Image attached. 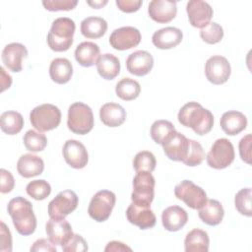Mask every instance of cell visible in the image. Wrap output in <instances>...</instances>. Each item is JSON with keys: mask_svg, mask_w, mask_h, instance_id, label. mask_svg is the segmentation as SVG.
<instances>
[{"mask_svg": "<svg viewBox=\"0 0 252 252\" xmlns=\"http://www.w3.org/2000/svg\"><path fill=\"white\" fill-rule=\"evenodd\" d=\"M177 118L181 125L192 128L200 136L208 134L214 126L213 113L196 101L184 104L180 108Z\"/></svg>", "mask_w": 252, "mask_h": 252, "instance_id": "1", "label": "cell"}, {"mask_svg": "<svg viewBox=\"0 0 252 252\" xmlns=\"http://www.w3.org/2000/svg\"><path fill=\"white\" fill-rule=\"evenodd\" d=\"M17 231L24 236L31 235L36 228V218L32 210V204L24 197H16L10 200L7 207Z\"/></svg>", "mask_w": 252, "mask_h": 252, "instance_id": "2", "label": "cell"}, {"mask_svg": "<svg viewBox=\"0 0 252 252\" xmlns=\"http://www.w3.org/2000/svg\"><path fill=\"white\" fill-rule=\"evenodd\" d=\"M75 28V23L70 18L55 19L47 34V44L50 49L56 52L68 50L73 44Z\"/></svg>", "mask_w": 252, "mask_h": 252, "instance_id": "3", "label": "cell"}, {"mask_svg": "<svg viewBox=\"0 0 252 252\" xmlns=\"http://www.w3.org/2000/svg\"><path fill=\"white\" fill-rule=\"evenodd\" d=\"M67 126L69 130L78 135H86L94 127V114L92 108L84 102H74L69 106Z\"/></svg>", "mask_w": 252, "mask_h": 252, "instance_id": "4", "label": "cell"}, {"mask_svg": "<svg viewBox=\"0 0 252 252\" xmlns=\"http://www.w3.org/2000/svg\"><path fill=\"white\" fill-rule=\"evenodd\" d=\"M30 120L32 125L38 132L50 131L60 124L61 111L53 104H40L31 111Z\"/></svg>", "mask_w": 252, "mask_h": 252, "instance_id": "5", "label": "cell"}, {"mask_svg": "<svg viewBox=\"0 0 252 252\" xmlns=\"http://www.w3.org/2000/svg\"><path fill=\"white\" fill-rule=\"evenodd\" d=\"M155 178L151 172L138 171L133 179L131 200L141 207H150L155 196Z\"/></svg>", "mask_w": 252, "mask_h": 252, "instance_id": "6", "label": "cell"}, {"mask_svg": "<svg viewBox=\"0 0 252 252\" xmlns=\"http://www.w3.org/2000/svg\"><path fill=\"white\" fill-rule=\"evenodd\" d=\"M234 148L228 139L220 138L214 142L206 158L208 165L215 169L227 167L234 160Z\"/></svg>", "mask_w": 252, "mask_h": 252, "instance_id": "7", "label": "cell"}, {"mask_svg": "<svg viewBox=\"0 0 252 252\" xmlns=\"http://www.w3.org/2000/svg\"><path fill=\"white\" fill-rule=\"evenodd\" d=\"M115 202L116 197L113 192L109 190H100L93 196L88 208V213L95 221H105L110 217Z\"/></svg>", "mask_w": 252, "mask_h": 252, "instance_id": "8", "label": "cell"}, {"mask_svg": "<svg viewBox=\"0 0 252 252\" xmlns=\"http://www.w3.org/2000/svg\"><path fill=\"white\" fill-rule=\"evenodd\" d=\"M174 195L193 210H199L208 200L205 190L191 180H183L177 184L174 188Z\"/></svg>", "mask_w": 252, "mask_h": 252, "instance_id": "9", "label": "cell"}, {"mask_svg": "<svg viewBox=\"0 0 252 252\" xmlns=\"http://www.w3.org/2000/svg\"><path fill=\"white\" fill-rule=\"evenodd\" d=\"M165 156L174 161L183 162L189 153L191 139L186 138L180 132L174 130L161 144Z\"/></svg>", "mask_w": 252, "mask_h": 252, "instance_id": "10", "label": "cell"}, {"mask_svg": "<svg viewBox=\"0 0 252 252\" xmlns=\"http://www.w3.org/2000/svg\"><path fill=\"white\" fill-rule=\"evenodd\" d=\"M78 202V196L74 191H61L49 202L48 216L52 219H65V217L76 210Z\"/></svg>", "mask_w": 252, "mask_h": 252, "instance_id": "11", "label": "cell"}, {"mask_svg": "<svg viewBox=\"0 0 252 252\" xmlns=\"http://www.w3.org/2000/svg\"><path fill=\"white\" fill-rule=\"evenodd\" d=\"M231 73L228 60L220 55L210 57L205 64V75L209 82L214 85L224 84Z\"/></svg>", "mask_w": 252, "mask_h": 252, "instance_id": "12", "label": "cell"}, {"mask_svg": "<svg viewBox=\"0 0 252 252\" xmlns=\"http://www.w3.org/2000/svg\"><path fill=\"white\" fill-rule=\"evenodd\" d=\"M141 41V32L130 26L114 30L109 36L110 45L116 50H127L136 47Z\"/></svg>", "mask_w": 252, "mask_h": 252, "instance_id": "13", "label": "cell"}, {"mask_svg": "<svg viewBox=\"0 0 252 252\" xmlns=\"http://www.w3.org/2000/svg\"><path fill=\"white\" fill-rule=\"evenodd\" d=\"M62 154L67 164L76 169L84 168L89 160L86 147L77 140H67L63 146Z\"/></svg>", "mask_w": 252, "mask_h": 252, "instance_id": "14", "label": "cell"}, {"mask_svg": "<svg viewBox=\"0 0 252 252\" xmlns=\"http://www.w3.org/2000/svg\"><path fill=\"white\" fill-rule=\"evenodd\" d=\"M186 12L191 26L199 29L207 26L214 14L210 4L202 0L189 1L186 6Z\"/></svg>", "mask_w": 252, "mask_h": 252, "instance_id": "15", "label": "cell"}, {"mask_svg": "<svg viewBox=\"0 0 252 252\" xmlns=\"http://www.w3.org/2000/svg\"><path fill=\"white\" fill-rule=\"evenodd\" d=\"M45 231L48 239L54 245H65L74 235L71 224L65 219H52L47 220Z\"/></svg>", "mask_w": 252, "mask_h": 252, "instance_id": "16", "label": "cell"}, {"mask_svg": "<svg viewBox=\"0 0 252 252\" xmlns=\"http://www.w3.org/2000/svg\"><path fill=\"white\" fill-rule=\"evenodd\" d=\"M148 13L150 18L155 22L166 24L175 18L177 5L172 0H153L149 4Z\"/></svg>", "mask_w": 252, "mask_h": 252, "instance_id": "17", "label": "cell"}, {"mask_svg": "<svg viewBox=\"0 0 252 252\" xmlns=\"http://www.w3.org/2000/svg\"><path fill=\"white\" fill-rule=\"evenodd\" d=\"M28 56L26 46L19 42L7 44L2 51V61L10 71L18 73L23 69V59Z\"/></svg>", "mask_w": 252, "mask_h": 252, "instance_id": "18", "label": "cell"}, {"mask_svg": "<svg viewBox=\"0 0 252 252\" xmlns=\"http://www.w3.org/2000/svg\"><path fill=\"white\" fill-rule=\"evenodd\" d=\"M128 221L141 229H148L155 226L157 219L150 207H141L133 202L129 205L126 211Z\"/></svg>", "mask_w": 252, "mask_h": 252, "instance_id": "19", "label": "cell"}, {"mask_svg": "<svg viewBox=\"0 0 252 252\" xmlns=\"http://www.w3.org/2000/svg\"><path fill=\"white\" fill-rule=\"evenodd\" d=\"M154 66V58L145 50H137L126 59V68L132 75L142 77L151 72Z\"/></svg>", "mask_w": 252, "mask_h": 252, "instance_id": "20", "label": "cell"}, {"mask_svg": "<svg viewBox=\"0 0 252 252\" xmlns=\"http://www.w3.org/2000/svg\"><path fill=\"white\" fill-rule=\"evenodd\" d=\"M183 38L181 30L174 27H166L154 32L153 44L158 49H170L177 46Z\"/></svg>", "mask_w": 252, "mask_h": 252, "instance_id": "21", "label": "cell"}, {"mask_svg": "<svg viewBox=\"0 0 252 252\" xmlns=\"http://www.w3.org/2000/svg\"><path fill=\"white\" fill-rule=\"evenodd\" d=\"M188 220L186 211L179 206H170L161 214V222L163 227L168 231H178Z\"/></svg>", "mask_w": 252, "mask_h": 252, "instance_id": "22", "label": "cell"}, {"mask_svg": "<svg viewBox=\"0 0 252 252\" xmlns=\"http://www.w3.org/2000/svg\"><path fill=\"white\" fill-rule=\"evenodd\" d=\"M220 123L222 131L226 135L235 136L246 128L247 118L240 111L229 110L222 114Z\"/></svg>", "mask_w": 252, "mask_h": 252, "instance_id": "23", "label": "cell"}, {"mask_svg": "<svg viewBox=\"0 0 252 252\" xmlns=\"http://www.w3.org/2000/svg\"><path fill=\"white\" fill-rule=\"evenodd\" d=\"M44 162L41 158L32 154H26L20 157L17 162V170L24 178H31L42 173Z\"/></svg>", "mask_w": 252, "mask_h": 252, "instance_id": "24", "label": "cell"}, {"mask_svg": "<svg viewBox=\"0 0 252 252\" xmlns=\"http://www.w3.org/2000/svg\"><path fill=\"white\" fill-rule=\"evenodd\" d=\"M99 118L105 126L118 127L126 119V110L118 103L107 102L100 107Z\"/></svg>", "mask_w": 252, "mask_h": 252, "instance_id": "25", "label": "cell"}, {"mask_svg": "<svg viewBox=\"0 0 252 252\" xmlns=\"http://www.w3.org/2000/svg\"><path fill=\"white\" fill-rule=\"evenodd\" d=\"M199 218L200 220L208 225L215 226L221 222L224 210L222 205L218 200H207L206 204L199 209Z\"/></svg>", "mask_w": 252, "mask_h": 252, "instance_id": "26", "label": "cell"}, {"mask_svg": "<svg viewBox=\"0 0 252 252\" xmlns=\"http://www.w3.org/2000/svg\"><path fill=\"white\" fill-rule=\"evenodd\" d=\"M100 49L97 44L92 41L81 42L75 49V58L83 67L94 65L99 57Z\"/></svg>", "mask_w": 252, "mask_h": 252, "instance_id": "27", "label": "cell"}, {"mask_svg": "<svg viewBox=\"0 0 252 252\" xmlns=\"http://www.w3.org/2000/svg\"><path fill=\"white\" fill-rule=\"evenodd\" d=\"M95 65L99 76L105 80H113L120 73L119 59L111 53L99 55Z\"/></svg>", "mask_w": 252, "mask_h": 252, "instance_id": "28", "label": "cell"}, {"mask_svg": "<svg viewBox=\"0 0 252 252\" xmlns=\"http://www.w3.org/2000/svg\"><path fill=\"white\" fill-rule=\"evenodd\" d=\"M73 75L72 63L66 58H55L49 66V76L56 84H66Z\"/></svg>", "mask_w": 252, "mask_h": 252, "instance_id": "29", "label": "cell"}, {"mask_svg": "<svg viewBox=\"0 0 252 252\" xmlns=\"http://www.w3.org/2000/svg\"><path fill=\"white\" fill-rule=\"evenodd\" d=\"M210 238L205 230L194 228L185 237L184 245L186 252H208Z\"/></svg>", "mask_w": 252, "mask_h": 252, "instance_id": "30", "label": "cell"}, {"mask_svg": "<svg viewBox=\"0 0 252 252\" xmlns=\"http://www.w3.org/2000/svg\"><path fill=\"white\" fill-rule=\"evenodd\" d=\"M107 31V23L100 17H87L81 22V32L87 38H99Z\"/></svg>", "mask_w": 252, "mask_h": 252, "instance_id": "31", "label": "cell"}, {"mask_svg": "<svg viewBox=\"0 0 252 252\" xmlns=\"http://www.w3.org/2000/svg\"><path fill=\"white\" fill-rule=\"evenodd\" d=\"M1 130L8 135L18 134L24 127V118L17 111H5L0 117Z\"/></svg>", "mask_w": 252, "mask_h": 252, "instance_id": "32", "label": "cell"}, {"mask_svg": "<svg viewBox=\"0 0 252 252\" xmlns=\"http://www.w3.org/2000/svg\"><path fill=\"white\" fill-rule=\"evenodd\" d=\"M115 93L116 95L121 99L129 101L139 96L141 87L137 81L130 78H123L116 84Z\"/></svg>", "mask_w": 252, "mask_h": 252, "instance_id": "33", "label": "cell"}, {"mask_svg": "<svg viewBox=\"0 0 252 252\" xmlns=\"http://www.w3.org/2000/svg\"><path fill=\"white\" fill-rule=\"evenodd\" d=\"M174 130V125L170 121L159 119L152 124L150 134L155 143L161 145L167 136Z\"/></svg>", "mask_w": 252, "mask_h": 252, "instance_id": "34", "label": "cell"}, {"mask_svg": "<svg viewBox=\"0 0 252 252\" xmlns=\"http://www.w3.org/2000/svg\"><path fill=\"white\" fill-rule=\"evenodd\" d=\"M23 142L26 149L30 152H41L47 145L46 136L34 130L27 131L24 135Z\"/></svg>", "mask_w": 252, "mask_h": 252, "instance_id": "35", "label": "cell"}, {"mask_svg": "<svg viewBox=\"0 0 252 252\" xmlns=\"http://www.w3.org/2000/svg\"><path fill=\"white\" fill-rule=\"evenodd\" d=\"M156 157L154 156L153 153L149 151L139 152L133 159V167L136 170V172L148 171L152 173L156 168Z\"/></svg>", "mask_w": 252, "mask_h": 252, "instance_id": "36", "label": "cell"}, {"mask_svg": "<svg viewBox=\"0 0 252 252\" xmlns=\"http://www.w3.org/2000/svg\"><path fill=\"white\" fill-rule=\"evenodd\" d=\"M26 191L28 195L31 196L32 199L36 201H41L50 195L51 186L47 181L43 179H37L31 181L27 185Z\"/></svg>", "mask_w": 252, "mask_h": 252, "instance_id": "37", "label": "cell"}, {"mask_svg": "<svg viewBox=\"0 0 252 252\" xmlns=\"http://www.w3.org/2000/svg\"><path fill=\"white\" fill-rule=\"evenodd\" d=\"M200 36L205 42L209 44H215L222 39L223 30L219 24L210 22L207 26L201 29Z\"/></svg>", "mask_w": 252, "mask_h": 252, "instance_id": "38", "label": "cell"}, {"mask_svg": "<svg viewBox=\"0 0 252 252\" xmlns=\"http://www.w3.org/2000/svg\"><path fill=\"white\" fill-rule=\"evenodd\" d=\"M251 188H243L239 190L234 198V205L236 210L243 216L251 217Z\"/></svg>", "mask_w": 252, "mask_h": 252, "instance_id": "39", "label": "cell"}, {"mask_svg": "<svg viewBox=\"0 0 252 252\" xmlns=\"http://www.w3.org/2000/svg\"><path fill=\"white\" fill-rule=\"evenodd\" d=\"M204 159H205V152L203 150L202 145L195 140H191L190 150L183 163L188 166H197Z\"/></svg>", "mask_w": 252, "mask_h": 252, "instance_id": "40", "label": "cell"}, {"mask_svg": "<svg viewBox=\"0 0 252 252\" xmlns=\"http://www.w3.org/2000/svg\"><path fill=\"white\" fill-rule=\"evenodd\" d=\"M78 4L77 0H44L42 1L43 7L51 12L55 11H70L73 10Z\"/></svg>", "mask_w": 252, "mask_h": 252, "instance_id": "41", "label": "cell"}, {"mask_svg": "<svg viewBox=\"0 0 252 252\" xmlns=\"http://www.w3.org/2000/svg\"><path fill=\"white\" fill-rule=\"evenodd\" d=\"M62 250L64 252H85L88 250V244L80 234L74 233L72 238L62 246Z\"/></svg>", "mask_w": 252, "mask_h": 252, "instance_id": "42", "label": "cell"}, {"mask_svg": "<svg viewBox=\"0 0 252 252\" xmlns=\"http://www.w3.org/2000/svg\"><path fill=\"white\" fill-rule=\"evenodd\" d=\"M239 155L241 159L250 164L251 163V134H247L244 136L238 145Z\"/></svg>", "mask_w": 252, "mask_h": 252, "instance_id": "43", "label": "cell"}, {"mask_svg": "<svg viewBox=\"0 0 252 252\" xmlns=\"http://www.w3.org/2000/svg\"><path fill=\"white\" fill-rule=\"evenodd\" d=\"M1 237H0V251L2 252H11L12 251V237L9 228L6 224L1 221Z\"/></svg>", "mask_w": 252, "mask_h": 252, "instance_id": "44", "label": "cell"}, {"mask_svg": "<svg viewBox=\"0 0 252 252\" xmlns=\"http://www.w3.org/2000/svg\"><path fill=\"white\" fill-rule=\"evenodd\" d=\"M0 175H1V187H0L1 193L5 194V193L11 192L15 185V180L12 173L4 168H1Z\"/></svg>", "mask_w": 252, "mask_h": 252, "instance_id": "45", "label": "cell"}, {"mask_svg": "<svg viewBox=\"0 0 252 252\" xmlns=\"http://www.w3.org/2000/svg\"><path fill=\"white\" fill-rule=\"evenodd\" d=\"M116 5L122 12L133 13L140 9L143 2L141 0H116Z\"/></svg>", "mask_w": 252, "mask_h": 252, "instance_id": "46", "label": "cell"}, {"mask_svg": "<svg viewBox=\"0 0 252 252\" xmlns=\"http://www.w3.org/2000/svg\"><path fill=\"white\" fill-rule=\"evenodd\" d=\"M55 245L48 239L40 238L37 239L32 246L31 247V251L32 252H40V251H46V252H56Z\"/></svg>", "mask_w": 252, "mask_h": 252, "instance_id": "47", "label": "cell"}, {"mask_svg": "<svg viewBox=\"0 0 252 252\" xmlns=\"http://www.w3.org/2000/svg\"><path fill=\"white\" fill-rule=\"evenodd\" d=\"M105 252H109V251H132V249L130 247H128L126 244L120 242V241H110L107 243V245L104 248Z\"/></svg>", "mask_w": 252, "mask_h": 252, "instance_id": "48", "label": "cell"}, {"mask_svg": "<svg viewBox=\"0 0 252 252\" xmlns=\"http://www.w3.org/2000/svg\"><path fill=\"white\" fill-rule=\"evenodd\" d=\"M1 73V92H4L6 89H9L12 84V78L9 74H7L3 67H0Z\"/></svg>", "mask_w": 252, "mask_h": 252, "instance_id": "49", "label": "cell"}, {"mask_svg": "<svg viewBox=\"0 0 252 252\" xmlns=\"http://www.w3.org/2000/svg\"><path fill=\"white\" fill-rule=\"evenodd\" d=\"M87 3L90 6H92L93 8L99 9V8H102L104 5L107 4V0H104V1H87Z\"/></svg>", "mask_w": 252, "mask_h": 252, "instance_id": "50", "label": "cell"}]
</instances>
